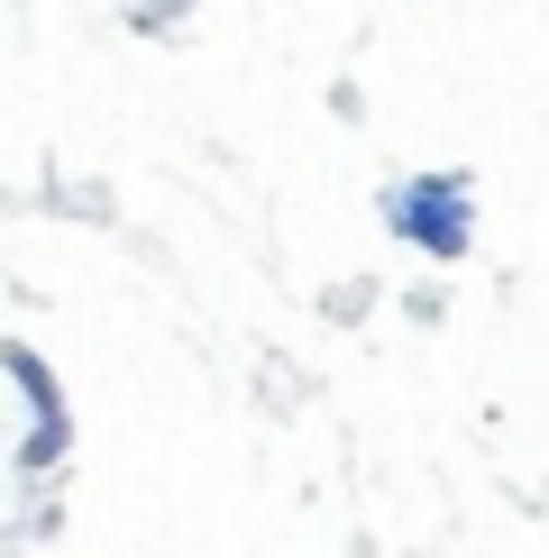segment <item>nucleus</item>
I'll use <instances>...</instances> for the list:
<instances>
[{"mask_svg":"<svg viewBox=\"0 0 549 558\" xmlns=\"http://www.w3.org/2000/svg\"><path fill=\"white\" fill-rule=\"evenodd\" d=\"M385 220H394L422 257H467V239H476V183L467 174H412V183L385 193Z\"/></svg>","mask_w":549,"mask_h":558,"instance_id":"1","label":"nucleus"},{"mask_svg":"<svg viewBox=\"0 0 549 558\" xmlns=\"http://www.w3.org/2000/svg\"><path fill=\"white\" fill-rule=\"evenodd\" d=\"M10 376H19V393H28V468H46L56 458V439H64V412H56V385H46V366L28 357V348H10Z\"/></svg>","mask_w":549,"mask_h":558,"instance_id":"2","label":"nucleus"}]
</instances>
